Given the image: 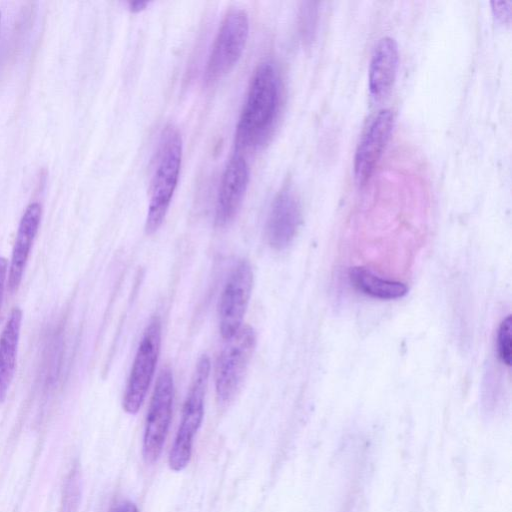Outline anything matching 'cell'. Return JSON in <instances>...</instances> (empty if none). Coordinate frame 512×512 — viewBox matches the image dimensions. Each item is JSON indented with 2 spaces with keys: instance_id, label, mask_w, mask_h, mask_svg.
<instances>
[{
  "instance_id": "d6986e66",
  "label": "cell",
  "mask_w": 512,
  "mask_h": 512,
  "mask_svg": "<svg viewBox=\"0 0 512 512\" xmlns=\"http://www.w3.org/2000/svg\"><path fill=\"white\" fill-rule=\"evenodd\" d=\"M8 261L4 257H0V307L7 279Z\"/></svg>"
},
{
  "instance_id": "5bb4252c",
  "label": "cell",
  "mask_w": 512,
  "mask_h": 512,
  "mask_svg": "<svg viewBox=\"0 0 512 512\" xmlns=\"http://www.w3.org/2000/svg\"><path fill=\"white\" fill-rule=\"evenodd\" d=\"M22 311L15 307L0 336V403L6 399L16 368Z\"/></svg>"
},
{
  "instance_id": "9c48e42d",
  "label": "cell",
  "mask_w": 512,
  "mask_h": 512,
  "mask_svg": "<svg viewBox=\"0 0 512 512\" xmlns=\"http://www.w3.org/2000/svg\"><path fill=\"white\" fill-rule=\"evenodd\" d=\"M302 220L300 201L288 186L274 198L265 226L267 243L275 250L286 249L294 240Z\"/></svg>"
},
{
  "instance_id": "5b68a950",
  "label": "cell",
  "mask_w": 512,
  "mask_h": 512,
  "mask_svg": "<svg viewBox=\"0 0 512 512\" xmlns=\"http://www.w3.org/2000/svg\"><path fill=\"white\" fill-rule=\"evenodd\" d=\"M161 335V320L156 315L143 332L123 394L122 406L128 414H136L145 400L160 354Z\"/></svg>"
},
{
  "instance_id": "3957f363",
  "label": "cell",
  "mask_w": 512,
  "mask_h": 512,
  "mask_svg": "<svg viewBox=\"0 0 512 512\" xmlns=\"http://www.w3.org/2000/svg\"><path fill=\"white\" fill-rule=\"evenodd\" d=\"M209 374L210 360L207 355H202L196 364L181 422L168 457L169 467L175 472L184 470L190 461L193 440L203 420Z\"/></svg>"
},
{
  "instance_id": "ba28073f",
  "label": "cell",
  "mask_w": 512,
  "mask_h": 512,
  "mask_svg": "<svg viewBox=\"0 0 512 512\" xmlns=\"http://www.w3.org/2000/svg\"><path fill=\"white\" fill-rule=\"evenodd\" d=\"M253 286V271L248 260H240L231 270L219 302V330L229 339L242 327Z\"/></svg>"
},
{
  "instance_id": "4fadbf2b",
  "label": "cell",
  "mask_w": 512,
  "mask_h": 512,
  "mask_svg": "<svg viewBox=\"0 0 512 512\" xmlns=\"http://www.w3.org/2000/svg\"><path fill=\"white\" fill-rule=\"evenodd\" d=\"M398 46L391 37H383L376 44L369 66V90L375 99L385 97L391 90L398 67Z\"/></svg>"
},
{
  "instance_id": "8992f818",
  "label": "cell",
  "mask_w": 512,
  "mask_h": 512,
  "mask_svg": "<svg viewBox=\"0 0 512 512\" xmlns=\"http://www.w3.org/2000/svg\"><path fill=\"white\" fill-rule=\"evenodd\" d=\"M256 347L254 329L245 325L227 339L216 365L215 389L221 403L230 402L242 384Z\"/></svg>"
},
{
  "instance_id": "ffe728a7",
  "label": "cell",
  "mask_w": 512,
  "mask_h": 512,
  "mask_svg": "<svg viewBox=\"0 0 512 512\" xmlns=\"http://www.w3.org/2000/svg\"><path fill=\"white\" fill-rule=\"evenodd\" d=\"M112 512H138L137 506L131 501L119 504Z\"/></svg>"
},
{
  "instance_id": "7c38bea8",
  "label": "cell",
  "mask_w": 512,
  "mask_h": 512,
  "mask_svg": "<svg viewBox=\"0 0 512 512\" xmlns=\"http://www.w3.org/2000/svg\"><path fill=\"white\" fill-rule=\"evenodd\" d=\"M41 216V205L33 202L27 206L20 220L8 267V287L11 292H15L22 281L31 248L39 229Z\"/></svg>"
},
{
  "instance_id": "9a60e30c",
  "label": "cell",
  "mask_w": 512,
  "mask_h": 512,
  "mask_svg": "<svg viewBox=\"0 0 512 512\" xmlns=\"http://www.w3.org/2000/svg\"><path fill=\"white\" fill-rule=\"evenodd\" d=\"M352 285L373 298L391 300L407 294V286L398 281L383 279L364 267H353L349 272Z\"/></svg>"
},
{
  "instance_id": "44dd1931",
  "label": "cell",
  "mask_w": 512,
  "mask_h": 512,
  "mask_svg": "<svg viewBox=\"0 0 512 512\" xmlns=\"http://www.w3.org/2000/svg\"><path fill=\"white\" fill-rule=\"evenodd\" d=\"M148 2L146 1H131L129 2V8L132 12H139L143 10L147 6Z\"/></svg>"
},
{
  "instance_id": "52a82bcc",
  "label": "cell",
  "mask_w": 512,
  "mask_h": 512,
  "mask_svg": "<svg viewBox=\"0 0 512 512\" xmlns=\"http://www.w3.org/2000/svg\"><path fill=\"white\" fill-rule=\"evenodd\" d=\"M174 397V380L170 368L158 375L146 417L142 454L147 464L159 458L169 430Z\"/></svg>"
},
{
  "instance_id": "8fae6325",
  "label": "cell",
  "mask_w": 512,
  "mask_h": 512,
  "mask_svg": "<svg viewBox=\"0 0 512 512\" xmlns=\"http://www.w3.org/2000/svg\"><path fill=\"white\" fill-rule=\"evenodd\" d=\"M249 183V167L241 154L235 152L227 163L221 177L215 222L218 226L228 225L237 215Z\"/></svg>"
},
{
  "instance_id": "277c9868",
  "label": "cell",
  "mask_w": 512,
  "mask_h": 512,
  "mask_svg": "<svg viewBox=\"0 0 512 512\" xmlns=\"http://www.w3.org/2000/svg\"><path fill=\"white\" fill-rule=\"evenodd\" d=\"M249 34V18L242 9H232L224 17L214 39L203 79L209 85L229 73L239 61Z\"/></svg>"
},
{
  "instance_id": "30bf717a",
  "label": "cell",
  "mask_w": 512,
  "mask_h": 512,
  "mask_svg": "<svg viewBox=\"0 0 512 512\" xmlns=\"http://www.w3.org/2000/svg\"><path fill=\"white\" fill-rule=\"evenodd\" d=\"M394 125L391 110H380L370 121L356 149L354 174L358 184L370 178L389 140Z\"/></svg>"
},
{
  "instance_id": "2e32d148",
  "label": "cell",
  "mask_w": 512,
  "mask_h": 512,
  "mask_svg": "<svg viewBox=\"0 0 512 512\" xmlns=\"http://www.w3.org/2000/svg\"><path fill=\"white\" fill-rule=\"evenodd\" d=\"M82 495V479L79 467L75 465L66 478L59 512H77Z\"/></svg>"
},
{
  "instance_id": "6da1fadb",
  "label": "cell",
  "mask_w": 512,
  "mask_h": 512,
  "mask_svg": "<svg viewBox=\"0 0 512 512\" xmlns=\"http://www.w3.org/2000/svg\"><path fill=\"white\" fill-rule=\"evenodd\" d=\"M280 79L272 62L260 63L253 73L235 132L237 152L256 150L271 136L280 107Z\"/></svg>"
},
{
  "instance_id": "ac0fdd59",
  "label": "cell",
  "mask_w": 512,
  "mask_h": 512,
  "mask_svg": "<svg viewBox=\"0 0 512 512\" xmlns=\"http://www.w3.org/2000/svg\"><path fill=\"white\" fill-rule=\"evenodd\" d=\"M492 9L495 17L502 21L507 22L511 16V1H492Z\"/></svg>"
},
{
  "instance_id": "7a4b0ae2",
  "label": "cell",
  "mask_w": 512,
  "mask_h": 512,
  "mask_svg": "<svg viewBox=\"0 0 512 512\" xmlns=\"http://www.w3.org/2000/svg\"><path fill=\"white\" fill-rule=\"evenodd\" d=\"M182 159V139L173 126H166L161 134L156 166L150 187V200L145 221L147 234L162 225L176 190Z\"/></svg>"
},
{
  "instance_id": "e0dca14e",
  "label": "cell",
  "mask_w": 512,
  "mask_h": 512,
  "mask_svg": "<svg viewBox=\"0 0 512 512\" xmlns=\"http://www.w3.org/2000/svg\"><path fill=\"white\" fill-rule=\"evenodd\" d=\"M511 316L500 324L497 332V353L503 364L510 366L512 359Z\"/></svg>"
}]
</instances>
